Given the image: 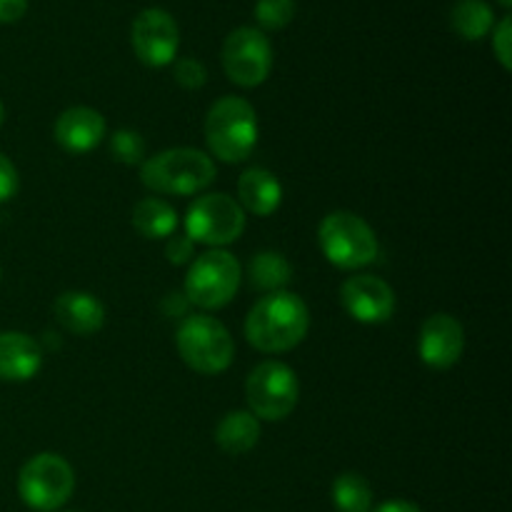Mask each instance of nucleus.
Masks as SVG:
<instances>
[{
	"mask_svg": "<svg viewBox=\"0 0 512 512\" xmlns=\"http://www.w3.org/2000/svg\"><path fill=\"white\" fill-rule=\"evenodd\" d=\"M175 83L185 90H200L208 80V70L198 58H183L175 63Z\"/></svg>",
	"mask_w": 512,
	"mask_h": 512,
	"instance_id": "obj_25",
	"label": "nucleus"
},
{
	"mask_svg": "<svg viewBox=\"0 0 512 512\" xmlns=\"http://www.w3.org/2000/svg\"><path fill=\"white\" fill-rule=\"evenodd\" d=\"M245 398H248L250 413L258 420H270V423L285 420L298 408V375L285 363L265 360L258 368L250 370L248 383H245Z\"/></svg>",
	"mask_w": 512,
	"mask_h": 512,
	"instance_id": "obj_8",
	"label": "nucleus"
},
{
	"mask_svg": "<svg viewBox=\"0 0 512 512\" xmlns=\"http://www.w3.org/2000/svg\"><path fill=\"white\" fill-rule=\"evenodd\" d=\"M188 298L183 293H168L160 303V310H163L165 318H188Z\"/></svg>",
	"mask_w": 512,
	"mask_h": 512,
	"instance_id": "obj_29",
	"label": "nucleus"
},
{
	"mask_svg": "<svg viewBox=\"0 0 512 512\" xmlns=\"http://www.w3.org/2000/svg\"><path fill=\"white\" fill-rule=\"evenodd\" d=\"M205 143L223 163H245L258 145V113L238 95H225L205 118Z\"/></svg>",
	"mask_w": 512,
	"mask_h": 512,
	"instance_id": "obj_2",
	"label": "nucleus"
},
{
	"mask_svg": "<svg viewBox=\"0 0 512 512\" xmlns=\"http://www.w3.org/2000/svg\"><path fill=\"white\" fill-rule=\"evenodd\" d=\"M238 203L245 213L268 218L283 203V185L265 168L245 170L238 180Z\"/></svg>",
	"mask_w": 512,
	"mask_h": 512,
	"instance_id": "obj_17",
	"label": "nucleus"
},
{
	"mask_svg": "<svg viewBox=\"0 0 512 512\" xmlns=\"http://www.w3.org/2000/svg\"><path fill=\"white\" fill-rule=\"evenodd\" d=\"M243 280L238 258L225 250H208L190 263L183 295L200 310H220L235 298Z\"/></svg>",
	"mask_w": 512,
	"mask_h": 512,
	"instance_id": "obj_6",
	"label": "nucleus"
},
{
	"mask_svg": "<svg viewBox=\"0 0 512 512\" xmlns=\"http://www.w3.org/2000/svg\"><path fill=\"white\" fill-rule=\"evenodd\" d=\"M370 512H423L415 503H408V500H390V503L378 505L375 510Z\"/></svg>",
	"mask_w": 512,
	"mask_h": 512,
	"instance_id": "obj_31",
	"label": "nucleus"
},
{
	"mask_svg": "<svg viewBox=\"0 0 512 512\" xmlns=\"http://www.w3.org/2000/svg\"><path fill=\"white\" fill-rule=\"evenodd\" d=\"M345 313L365 325L388 323L395 313V290L375 275H353L340 288Z\"/></svg>",
	"mask_w": 512,
	"mask_h": 512,
	"instance_id": "obj_12",
	"label": "nucleus"
},
{
	"mask_svg": "<svg viewBox=\"0 0 512 512\" xmlns=\"http://www.w3.org/2000/svg\"><path fill=\"white\" fill-rule=\"evenodd\" d=\"M165 255L173 265H185L195 258V243L188 235H170L165 243Z\"/></svg>",
	"mask_w": 512,
	"mask_h": 512,
	"instance_id": "obj_27",
	"label": "nucleus"
},
{
	"mask_svg": "<svg viewBox=\"0 0 512 512\" xmlns=\"http://www.w3.org/2000/svg\"><path fill=\"white\" fill-rule=\"evenodd\" d=\"M290 278H293V268L288 258L275 250H263L248 265V283L258 293H280L290 283Z\"/></svg>",
	"mask_w": 512,
	"mask_h": 512,
	"instance_id": "obj_19",
	"label": "nucleus"
},
{
	"mask_svg": "<svg viewBox=\"0 0 512 512\" xmlns=\"http://www.w3.org/2000/svg\"><path fill=\"white\" fill-rule=\"evenodd\" d=\"M18 168L13 165V160L8 155L0 153V203H8V200L15 198L18 193Z\"/></svg>",
	"mask_w": 512,
	"mask_h": 512,
	"instance_id": "obj_28",
	"label": "nucleus"
},
{
	"mask_svg": "<svg viewBox=\"0 0 512 512\" xmlns=\"http://www.w3.org/2000/svg\"><path fill=\"white\" fill-rule=\"evenodd\" d=\"M0 275H3V273H0Z\"/></svg>",
	"mask_w": 512,
	"mask_h": 512,
	"instance_id": "obj_34",
	"label": "nucleus"
},
{
	"mask_svg": "<svg viewBox=\"0 0 512 512\" xmlns=\"http://www.w3.org/2000/svg\"><path fill=\"white\" fill-rule=\"evenodd\" d=\"M243 233L245 210L225 193L203 195L185 213V235L193 243L213 245V250L235 243Z\"/></svg>",
	"mask_w": 512,
	"mask_h": 512,
	"instance_id": "obj_9",
	"label": "nucleus"
},
{
	"mask_svg": "<svg viewBox=\"0 0 512 512\" xmlns=\"http://www.w3.org/2000/svg\"><path fill=\"white\" fill-rule=\"evenodd\" d=\"M318 243L325 260L340 270L365 268L380 253L375 230L350 210H335L325 215L318 228Z\"/></svg>",
	"mask_w": 512,
	"mask_h": 512,
	"instance_id": "obj_4",
	"label": "nucleus"
},
{
	"mask_svg": "<svg viewBox=\"0 0 512 512\" xmlns=\"http://www.w3.org/2000/svg\"><path fill=\"white\" fill-rule=\"evenodd\" d=\"M215 163L195 148H170L140 165V180L160 195H193L215 180Z\"/></svg>",
	"mask_w": 512,
	"mask_h": 512,
	"instance_id": "obj_3",
	"label": "nucleus"
},
{
	"mask_svg": "<svg viewBox=\"0 0 512 512\" xmlns=\"http://www.w3.org/2000/svg\"><path fill=\"white\" fill-rule=\"evenodd\" d=\"M43 368V348L28 333L5 330L0 333V380L28 383Z\"/></svg>",
	"mask_w": 512,
	"mask_h": 512,
	"instance_id": "obj_15",
	"label": "nucleus"
},
{
	"mask_svg": "<svg viewBox=\"0 0 512 512\" xmlns=\"http://www.w3.org/2000/svg\"><path fill=\"white\" fill-rule=\"evenodd\" d=\"M333 503L338 512H370L373 488L360 473H343L333 483Z\"/></svg>",
	"mask_w": 512,
	"mask_h": 512,
	"instance_id": "obj_22",
	"label": "nucleus"
},
{
	"mask_svg": "<svg viewBox=\"0 0 512 512\" xmlns=\"http://www.w3.org/2000/svg\"><path fill=\"white\" fill-rule=\"evenodd\" d=\"M3 120H5V108H3V103H0V125H3Z\"/></svg>",
	"mask_w": 512,
	"mask_h": 512,
	"instance_id": "obj_32",
	"label": "nucleus"
},
{
	"mask_svg": "<svg viewBox=\"0 0 512 512\" xmlns=\"http://www.w3.org/2000/svg\"><path fill=\"white\" fill-rule=\"evenodd\" d=\"M255 18L260 28L283 30L295 18V0H258Z\"/></svg>",
	"mask_w": 512,
	"mask_h": 512,
	"instance_id": "obj_24",
	"label": "nucleus"
},
{
	"mask_svg": "<svg viewBox=\"0 0 512 512\" xmlns=\"http://www.w3.org/2000/svg\"><path fill=\"white\" fill-rule=\"evenodd\" d=\"M110 155L123 165H143L145 163V140L138 130L120 128L110 138Z\"/></svg>",
	"mask_w": 512,
	"mask_h": 512,
	"instance_id": "obj_23",
	"label": "nucleus"
},
{
	"mask_svg": "<svg viewBox=\"0 0 512 512\" xmlns=\"http://www.w3.org/2000/svg\"><path fill=\"white\" fill-rule=\"evenodd\" d=\"M310 330V313L303 298L288 290L263 295L250 308L245 338L260 353H288L298 348Z\"/></svg>",
	"mask_w": 512,
	"mask_h": 512,
	"instance_id": "obj_1",
	"label": "nucleus"
},
{
	"mask_svg": "<svg viewBox=\"0 0 512 512\" xmlns=\"http://www.w3.org/2000/svg\"><path fill=\"white\" fill-rule=\"evenodd\" d=\"M175 345L183 363L200 375L225 373L235 358V343L228 328L205 313L188 315L180 323Z\"/></svg>",
	"mask_w": 512,
	"mask_h": 512,
	"instance_id": "obj_5",
	"label": "nucleus"
},
{
	"mask_svg": "<svg viewBox=\"0 0 512 512\" xmlns=\"http://www.w3.org/2000/svg\"><path fill=\"white\" fill-rule=\"evenodd\" d=\"M133 228L148 240L170 238L178 228V213L165 200L143 198L133 208Z\"/></svg>",
	"mask_w": 512,
	"mask_h": 512,
	"instance_id": "obj_20",
	"label": "nucleus"
},
{
	"mask_svg": "<svg viewBox=\"0 0 512 512\" xmlns=\"http://www.w3.org/2000/svg\"><path fill=\"white\" fill-rule=\"evenodd\" d=\"M510 3L512 0H500V5H505V8H510Z\"/></svg>",
	"mask_w": 512,
	"mask_h": 512,
	"instance_id": "obj_33",
	"label": "nucleus"
},
{
	"mask_svg": "<svg viewBox=\"0 0 512 512\" xmlns=\"http://www.w3.org/2000/svg\"><path fill=\"white\" fill-rule=\"evenodd\" d=\"M225 75L240 88H258L273 70V48L258 28H238L223 45Z\"/></svg>",
	"mask_w": 512,
	"mask_h": 512,
	"instance_id": "obj_10",
	"label": "nucleus"
},
{
	"mask_svg": "<svg viewBox=\"0 0 512 512\" xmlns=\"http://www.w3.org/2000/svg\"><path fill=\"white\" fill-rule=\"evenodd\" d=\"M215 443L225 455H245L260 443V420L250 410H230L215 428Z\"/></svg>",
	"mask_w": 512,
	"mask_h": 512,
	"instance_id": "obj_18",
	"label": "nucleus"
},
{
	"mask_svg": "<svg viewBox=\"0 0 512 512\" xmlns=\"http://www.w3.org/2000/svg\"><path fill=\"white\" fill-rule=\"evenodd\" d=\"M450 23L465 40H480L493 30L495 15L485 0H458L450 13Z\"/></svg>",
	"mask_w": 512,
	"mask_h": 512,
	"instance_id": "obj_21",
	"label": "nucleus"
},
{
	"mask_svg": "<svg viewBox=\"0 0 512 512\" xmlns=\"http://www.w3.org/2000/svg\"><path fill=\"white\" fill-rule=\"evenodd\" d=\"M28 10V0H0V23H15Z\"/></svg>",
	"mask_w": 512,
	"mask_h": 512,
	"instance_id": "obj_30",
	"label": "nucleus"
},
{
	"mask_svg": "<svg viewBox=\"0 0 512 512\" xmlns=\"http://www.w3.org/2000/svg\"><path fill=\"white\" fill-rule=\"evenodd\" d=\"M53 315L68 333L80 338L95 335L105 325V305L93 293L83 290L60 293L53 303Z\"/></svg>",
	"mask_w": 512,
	"mask_h": 512,
	"instance_id": "obj_16",
	"label": "nucleus"
},
{
	"mask_svg": "<svg viewBox=\"0 0 512 512\" xmlns=\"http://www.w3.org/2000/svg\"><path fill=\"white\" fill-rule=\"evenodd\" d=\"M420 360L433 370H448L460 363L465 350V330L458 318L435 313L420 328Z\"/></svg>",
	"mask_w": 512,
	"mask_h": 512,
	"instance_id": "obj_13",
	"label": "nucleus"
},
{
	"mask_svg": "<svg viewBox=\"0 0 512 512\" xmlns=\"http://www.w3.org/2000/svg\"><path fill=\"white\" fill-rule=\"evenodd\" d=\"M130 40L140 63L148 68H165L178 55L180 30L173 15L160 8H148L135 18Z\"/></svg>",
	"mask_w": 512,
	"mask_h": 512,
	"instance_id": "obj_11",
	"label": "nucleus"
},
{
	"mask_svg": "<svg viewBox=\"0 0 512 512\" xmlns=\"http://www.w3.org/2000/svg\"><path fill=\"white\" fill-rule=\"evenodd\" d=\"M493 50L495 55H498L500 65H503L505 70H512V20L510 18H503L498 28H495Z\"/></svg>",
	"mask_w": 512,
	"mask_h": 512,
	"instance_id": "obj_26",
	"label": "nucleus"
},
{
	"mask_svg": "<svg viewBox=\"0 0 512 512\" xmlns=\"http://www.w3.org/2000/svg\"><path fill=\"white\" fill-rule=\"evenodd\" d=\"M75 490L73 465L58 453L33 455L18 473V493L28 508L55 512L63 508Z\"/></svg>",
	"mask_w": 512,
	"mask_h": 512,
	"instance_id": "obj_7",
	"label": "nucleus"
},
{
	"mask_svg": "<svg viewBox=\"0 0 512 512\" xmlns=\"http://www.w3.org/2000/svg\"><path fill=\"white\" fill-rule=\"evenodd\" d=\"M105 118L95 108L75 105L55 120V140L70 155H83L98 148L105 138Z\"/></svg>",
	"mask_w": 512,
	"mask_h": 512,
	"instance_id": "obj_14",
	"label": "nucleus"
}]
</instances>
